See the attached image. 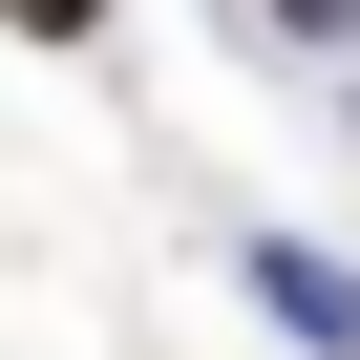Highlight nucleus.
I'll list each match as a JSON object with an SVG mask.
<instances>
[{"mask_svg":"<svg viewBox=\"0 0 360 360\" xmlns=\"http://www.w3.org/2000/svg\"><path fill=\"white\" fill-rule=\"evenodd\" d=\"M233 276H255V318H276V339H318V360H360V276H339L318 233H255Z\"/></svg>","mask_w":360,"mask_h":360,"instance_id":"1","label":"nucleus"},{"mask_svg":"<svg viewBox=\"0 0 360 360\" xmlns=\"http://www.w3.org/2000/svg\"><path fill=\"white\" fill-rule=\"evenodd\" d=\"M276 43H318V64H360V0H255Z\"/></svg>","mask_w":360,"mask_h":360,"instance_id":"2","label":"nucleus"},{"mask_svg":"<svg viewBox=\"0 0 360 360\" xmlns=\"http://www.w3.org/2000/svg\"><path fill=\"white\" fill-rule=\"evenodd\" d=\"M0 22H22V43H106V0H0Z\"/></svg>","mask_w":360,"mask_h":360,"instance_id":"3","label":"nucleus"}]
</instances>
